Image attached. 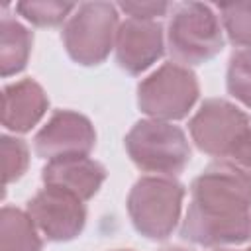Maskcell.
<instances>
[{"label": "cell", "mask_w": 251, "mask_h": 251, "mask_svg": "<svg viewBox=\"0 0 251 251\" xmlns=\"http://www.w3.org/2000/svg\"><path fill=\"white\" fill-rule=\"evenodd\" d=\"M180 237L200 247H229L251 239V173L231 161L210 163L190 184Z\"/></svg>", "instance_id": "1"}, {"label": "cell", "mask_w": 251, "mask_h": 251, "mask_svg": "<svg viewBox=\"0 0 251 251\" xmlns=\"http://www.w3.org/2000/svg\"><path fill=\"white\" fill-rule=\"evenodd\" d=\"M161 251H190V249H182V247H167V249H161Z\"/></svg>", "instance_id": "21"}, {"label": "cell", "mask_w": 251, "mask_h": 251, "mask_svg": "<svg viewBox=\"0 0 251 251\" xmlns=\"http://www.w3.org/2000/svg\"><path fill=\"white\" fill-rule=\"evenodd\" d=\"M220 20L231 45L251 47V2L220 4Z\"/></svg>", "instance_id": "16"}, {"label": "cell", "mask_w": 251, "mask_h": 251, "mask_svg": "<svg viewBox=\"0 0 251 251\" xmlns=\"http://www.w3.org/2000/svg\"><path fill=\"white\" fill-rule=\"evenodd\" d=\"M227 94L251 110V47L231 53L226 71Z\"/></svg>", "instance_id": "17"}, {"label": "cell", "mask_w": 251, "mask_h": 251, "mask_svg": "<svg viewBox=\"0 0 251 251\" xmlns=\"http://www.w3.org/2000/svg\"><path fill=\"white\" fill-rule=\"evenodd\" d=\"M96 145V131L92 122L73 110H57L47 124L35 133V155L53 161L61 157L90 155Z\"/></svg>", "instance_id": "9"}, {"label": "cell", "mask_w": 251, "mask_h": 251, "mask_svg": "<svg viewBox=\"0 0 251 251\" xmlns=\"http://www.w3.org/2000/svg\"><path fill=\"white\" fill-rule=\"evenodd\" d=\"M120 24L118 6L112 2L78 4L61 31L67 55L82 67L104 63L116 45Z\"/></svg>", "instance_id": "5"}, {"label": "cell", "mask_w": 251, "mask_h": 251, "mask_svg": "<svg viewBox=\"0 0 251 251\" xmlns=\"http://www.w3.org/2000/svg\"><path fill=\"white\" fill-rule=\"evenodd\" d=\"M165 31L159 22L127 18L116 35V61L127 75H141L165 53Z\"/></svg>", "instance_id": "10"}, {"label": "cell", "mask_w": 251, "mask_h": 251, "mask_svg": "<svg viewBox=\"0 0 251 251\" xmlns=\"http://www.w3.org/2000/svg\"><path fill=\"white\" fill-rule=\"evenodd\" d=\"M116 251H131V249H116Z\"/></svg>", "instance_id": "23"}, {"label": "cell", "mask_w": 251, "mask_h": 251, "mask_svg": "<svg viewBox=\"0 0 251 251\" xmlns=\"http://www.w3.org/2000/svg\"><path fill=\"white\" fill-rule=\"evenodd\" d=\"M41 180L49 186H59L82 202L90 200L106 180V169L88 155L61 157L47 161L41 169Z\"/></svg>", "instance_id": "11"}, {"label": "cell", "mask_w": 251, "mask_h": 251, "mask_svg": "<svg viewBox=\"0 0 251 251\" xmlns=\"http://www.w3.org/2000/svg\"><path fill=\"white\" fill-rule=\"evenodd\" d=\"M76 10L75 4L71 2H57V0H25L16 4V12L29 24L37 27H53L63 24L71 14Z\"/></svg>", "instance_id": "15"}, {"label": "cell", "mask_w": 251, "mask_h": 251, "mask_svg": "<svg viewBox=\"0 0 251 251\" xmlns=\"http://www.w3.org/2000/svg\"><path fill=\"white\" fill-rule=\"evenodd\" d=\"M25 212L37 226L39 233L53 243H67L76 239L86 226V206L75 194L45 184L31 200Z\"/></svg>", "instance_id": "8"}, {"label": "cell", "mask_w": 251, "mask_h": 251, "mask_svg": "<svg viewBox=\"0 0 251 251\" xmlns=\"http://www.w3.org/2000/svg\"><path fill=\"white\" fill-rule=\"evenodd\" d=\"M33 45V33L10 14L0 20V73L4 78L25 69Z\"/></svg>", "instance_id": "13"}, {"label": "cell", "mask_w": 251, "mask_h": 251, "mask_svg": "<svg viewBox=\"0 0 251 251\" xmlns=\"http://www.w3.org/2000/svg\"><path fill=\"white\" fill-rule=\"evenodd\" d=\"M118 10L126 12L129 18L135 20H147V22H157V18L167 16L169 10H173L171 2L165 0H147V2H120Z\"/></svg>", "instance_id": "19"}, {"label": "cell", "mask_w": 251, "mask_h": 251, "mask_svg": "<svg viewBox=\"0 0 251 251\" xmlns=\"http://www.w3.org/2000/svg\"><path fill=\"white\" fill-rule=\"evenodd\" d=\"M245 251H251V247H247V249H245Z\"/></svg>", "instance_id": "24"}, {"label": "cell", "mask_w": 251, "mask_h": 251, "mask_svg": "<svg viewBox=\"0 0 251 251\" xmlns=\"http://www.w3.org/2000/svg\"><path fill=\"white\" fill-rule=\"evenodd\" d=\"M184 186L173 176L147 175L135 180L127 194V214L139 235L165 241L173 235L182 210Z\"/></svg>", "instance_id": "3"}, {"label": "cell", "mask_w": 251, "mask_h": 251, "mask_svg": "<svg viewBox=\"0 0 251 251\" xmlns=\"http://www.w3.org/2000/svg\"><path fill=\"white\" fill-rule=\"evenodd\" d=\"M214 251H233V249H227V247H222V249H214Z\"/></svg>", "instance_id": "22"}, {"label": "cell", "mask_w": 251, "mask_h": 251, "mask_svg": "<svg viewBox=\"0 0 251 251\" xmlns=\"http://www.w3.org/2000/svg\"><path fill=\"white\" fill-rule=\"evenodd\" d=\"M0 149H2V165H4V184L16 182L24 176L29 165V147L24 139L16 135H2L0 137Z\"/></svg>", "instance_id": "18"}, {"label": "cell", "mask_w": 251, "mask_h": 251, "mask_svg": "<svg viewBox=\"0 0 251 251\" xmlns=\"http://www.w3.org/2000/svg\"><path fill=\"white\" fill-rule=\"evenodd\" d=\"M43 239L25 210L4 206L0 210V251H41Z\"/></svg>", "instance_id": "14"}, {"label": "cell", "mask_w": 251, "mask_h": 251, "mask_svg": "<svg viewBox=\"0 0 251 251\" xmlns=\"http://www.w3.org/2000/svg\"><path fill=\"white\" fill-rule=\"evenodd\" d=\"M131 163L157 176H178L190 161V145L182 127L173 122L139 120L124 139Z\"/></svg>", "instance_id": "4"}, {"label": "cell", "mask_w": 251, "mask_h": 251, "mask_svg": "<svg viewBox=\"0 0 251 251\" xmlns=\"http://www.w3.org/2000/svg\"><path fill=\"white\" fill-rule=\"evenodd\" d=\"M49 98L39 82L22 78L2 88V126L14 133H25L41 122Z\"/></svg>", "instance_id": "12"}, {"label": "cell", "mask_w": 251, "mask_h": 251, "mask_svg": "<svg viewBox=\"0 0 251 251\" xmlns=\"http://www.w3.org/2000/svg\"><path fill=\"white\" fill-rule=\"evenodd\" d=\"M165 43L173 63L204 65L224 49V27L208 4L180 2L169 16Z\"/></svg>", "instance_id": "2"}, {"label": "cell", "mask_w": 251, "mask_h": 251, "mask_svg": "<svg viewBox=\"0 0 251 251\" xmlns=\"http://www.w3.org/2000/svg\"><path fill=\"white\" fill-rule=\"evenodd\" d=\"M200 96L196 75L178 63H165L137 84V106L151 120L176 122L188 116Z\"/></svg>", "instance_id": "6"}, {"label": "cell", "mask_w": 251, "mask_h": 251, "mask_svg": "<svg viewBox=\"0 0 251 251\" xmlns=\"http://www.w3.org/2000/svg\"><path fill=\"white\" fill-rule=\"evenodd\" d=\"M227 161H231L239 169L251 173V126L247 127V131L243 133V137L237 141V145L231 151V155L227 157Z\"/></svg>", "instance_id": "20"}, {"label": "cell", "mask_w": 251, "mask_h": 251, "mask_svg": "<svg viewBox=\"0 0 251 251\" xmlns=\"http://www.w3.org/2000/svg\"><path fill=\"white\" fill-rule=\"evenodd\" d=\"M249 126L251 118L239 106L226 98H208L190 118L188 131L202 153L227 159Z\"/></svg>", "instance_id": "7"}]
</instances>
